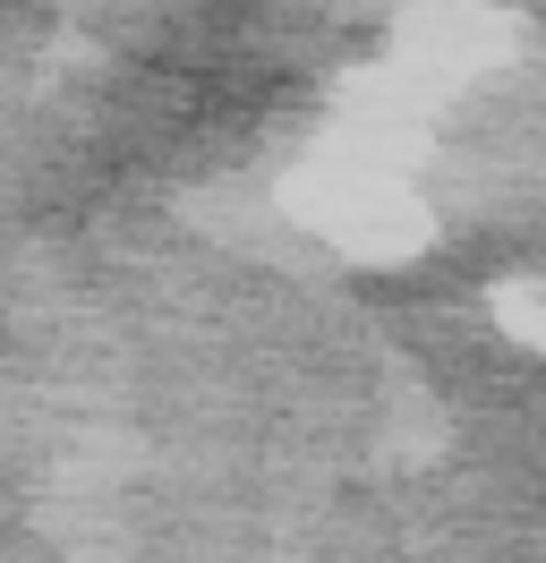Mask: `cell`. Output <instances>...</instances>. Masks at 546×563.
Listing matches in <instances>:
<instances>
[{"label": "cell", "mask_w": 546, "mask_h": 563, "mask_svg": "<svg viewBox=\"0 0 546 563\" xmlns=\"http://www.w3.org/2000/svg\"><path fill=\"white\" fill-rule=\"evenodd\" d=\"M291 206H299V222H316L350 256H402V247L427 240V213L402 188V172L384 154H359V145H341L325 172H307Z\"/></svg>", "instance_id": "6da1fadb"}]
</instances>
